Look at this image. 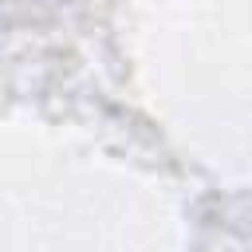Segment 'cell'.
Here are the masks:
<instances>
[]
</instances>
